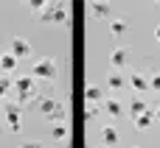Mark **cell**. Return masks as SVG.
Here are the masks:
<instances>
[{"instance_id":"6da1fadb","label":"cell","mask_w":160,"mask_h":148,"mask_svg":"<svg viewBox=\"0 0 160 148\" xmlns=\"http://www.w3.org/2000/svg\"><path fill=\"white\" fill-rule=\"evenodd\" d=\"M37 17H39V22H45V25H68L70 11H68L65 3H51V0H48V3L37 11Z\"/></svg>"},{"instance_id":"7a4b0ae2","label":"cell","mask_w":160,"mask_h":148,"mask_svg":"<svg viewBox=\"0 0 160 148\" xmlns=\"http://www.w3.org/2000/svg\"><path fill=\"white\" fill-rule=\"evenodd\" d=\"M11 90L17 92V104L25 106V104H34L39 98V90H37V78L34 76H20L11 81Z\"/></svg>"},{"instance_id":"3957f363","label":"cell","mask_w":160,"mask_h":148,"mask_svg":"<svg viewBox=\"0 0 160 148\" xmlns=\"http://www.w3.org/2000/svg\"><path fill=\"white\" fill-rule=\"evenodd\" d=\"M37 106H39V115H42L45 120H51V123H56V120H65V118H68L65 104H62V101H56V98H37Z\"/></svg>"},{"instance_id":"277c9868","label":"cell","mask_w":160,"mask_h":148,"mask_svg":"<svg viewBox=\"0 0 160 148\" xmlns=\"http://www.w3.org/2000/svg\"><path fill=\"white\" fill-rule=\"evenodd\" d=\"M31 76H34L37 81H56V76H59V64H56V59H51V56L37 59L34 67H31Z\"/></svg>"},{"instance_id":"5b68a950","label":"cell","mask_w":160,"mask_h":148,"mask_svg":"<svg viewBox=\"0 0 160 148\" xmlns=\"http://www.w3.org/2000/svg\"><path fill=\"white\" fill-rule=\"evenodd\" d=\"M3 101H6V104H3V112H0V115H6L8 132L20 134V132H22V106H20L17 101H8V98H3Z\"/></svg>"},{"instance_id":"8992f818","label":"cell","mask_w":160,"mask_h":148,"mask_svg":"<svg viewBox=\"0 0 160 148\" xmlns=\"http://www.w3.org/2000/svg\"><path fill=\"white\" fill-rule=\"evenodd\" d=\"M8 53H11L14 59H28V56H31V42L22 39V36H11V39H8Z\"/></svg>"},{"instance_id":"52a82bcc","label":"cell","mask_w":160,"mask_h":148,"mask_svg":"<svg viewBox=\"0 0 160 148\" xmlns=\"http://www.w3.org/2000/svg\"><path fill=\"white\" fill-rule=\"evenodd\" d=\"M129 64V50L127 48H115L112 53H110V67L112 70H124Z\"/></svg>"},{"instance_id":"ba28073f","label":"cell","mask_w":160,"mask_h":148,"mask_svg":"<svg viewBox=\"0 0 160 148\" xmlns=\"http://www.w3.org/2000/svg\"><path fill=\"white\" fill-rule=\"evenodd\" d=\"M132 120H135V129H141V132H146V129H152V123H155V112L146 106L143 112H138V115H132Z\"/></svg>"},{"instance_id":"9c48e42d","label":"cell","mask_w":160,"mask_h":148,"mask_svg":"<svg viewBox=\"0 0 160 148\" xmlns=\"http://www.w3.org/2000/svg\"><path fill=\"white\" fill-rule=\"evenodd\" d=\"M127 84L132 87V92H149V78H146L143 73H138V70L129 76V81H127Z\"/></svg>"},{"instance_id":"30bf717a","label":"cell","mask_w":160,"mask_h":148,"mask_svg":"<svg viewBox=\"0 0 160 148\" xmlns=\"http://www.w3.org/2000/svg\"><path fill=\"white\" fill-rule=\"evenodd\" d=\"M127 87V78L121 76V70H112L110 76H107V90H112V92H121Z\"/></svg>"},{"instance_id":"8fae6325","label":"cell","mask_w":160,"mask_h":148,"mask_svg":"<svg viewBox=\"0 0 160 148\" xmlns=\"http://www.w3.org/2000/svg\"><path fill=\"white\" fill-rule=\"evenodd\" d=\"M98 140H101V146H115L118 143V129L115 126H101Z\"/></svg>"},{"instance_id":"7c38bea8","label":"cell","mask_w":160,"mask_h":148,"mask_svg":"<svg viewBox=\"0 0 160 148\" xmlns=\"http://www.w3.org/2000/svg\"><path fill=\"white\" fill-rule=\"evenodd\" d=\"M90 14H93V17H98V20H107V17H110V3L90 0Z\"/></svg>"},{"instance_id":"4fadbf2b","label":"cell","mask_w":160,"mask_h":148,"mask_svg":"<svg viewBox=\"0 0 160 148\" xmlns=\"http://www.w3.org/2000/svg\"><path fill=\"white\" fill-rule=\"evenodd\" d=\"M127 31H129V20H124V17L110 20V34H112V36H121V34H127Z\"/></svg>"},{"instance_id":"5bb4252c","label":"cell","mask_w":160,"mask_h":148,"mask_svg":"<svg viewBox=\"0 0 160 148\" xmlns=\"http://www.w3.org/2000/svg\"><path fill=\"white\" fill-rule=\"evenodd\" d=\"M84 101H87V104H101V101H104V92H101L96 84H87V90H84Z\"/></svg>"},{"instance_id":"9a60e30c","label":"cell","mask_w":160,"mask_h":148,"mask_svg":"<svg viewBox=\"0 0 160 148\" xmlns=\"http://www.w3.org/2000/svg\"><path fill=\"white\" fill-rule=\"evenodd\" d=\"M101 106H104V112H107L110 118H121V101H115V98H104Z\"/></svg>"},{"instance_id":"2e32d148","label":"cell","mask_w":160,"mask_h":148,"mask_svg":"<svg viewBox=\"0 0 160 148\" xmlns=\"http://www.w3.org/2000/svg\"><path fill=\"white\" fill-rule=\"evenodd\" d=\"M17 62H20V59H14L11 53H0V73H11V70H17Z\"/></svg>"},{"instance_id":"e0dca14e","label":"cell","mask_w":160,"mask_h":148,"mask_svg":"<svg viewBox=\"0 0 160 148\" xmlns=\"http://www.w3.org/2000/svg\"><path fill=\"white\" fill-rule=\"evenodd\" d=\"M51 137L62 143V140L68 137V123H65V120H56V123H53V129H51Z\"/></svg>"},{"instance_id":"ac0fdd59","label":"cell","mask_w":160,"mask_h":148,"mask_svg":"<svg viewBox=\"0 0 160 148\" xmlns=\"http://www.w3.org/2000/svg\"><path fill=\"white\" fill-rule=\"evenodd\" d=\"M143 109H146V101L135 95V98L129 101V112H132V115H138V112H143Z\"/></svg>"},{"instance_id":"d6986e66","label":"cell","mask_w":160,"mask_h":148,"mask_svg":"<svg viewBox=\"0 0 160 148\" xmlns=\"http://www.w3.org/2000/svg\"><path fill=\"white\" fill-rule=\"evenodd\" d=\"M8 92H11V78L6 76V78H0V101H3Z\"/></svg>"},{"instance_id":"ffe728a7","label":"cell","mask_w":160,"mask_h":148,"mask_svg":"<svg viewBox=\"0 0 160 148\" xmlns=\"http://www.w3.org/2000/svg\"><path fill=\"white\" fill-rule=\"evenodd\" d=\"M96 115H98V106H96V104H87V112H84V120H87V123H93V120H96Z\"/></svg>"},{"instance_id":"44dd1931","label":"cell","mask_w":160,"mask_h":148,"mask_svg":"<svg viewBox=\"0 0 160 148\" xmlns=\"http://www.w3.org/2000/svg\"><path fill=\"white\" fill-rule=\"evenodd\" d=\"M149 90H152V92H160V73H152V78H149Z\"/></svg>"},{"instance_id":"7402d4cb","label":"cell","mask_w":160,"mask_h":148,"mask_svg":"<svg viewBox=\"0 0 160 148\" xmlns=\"http://www.w3.org/2000/svg\"><path fill=\"white\" fill-rule=\"evenodd\" d=\"M25 3H31V8H34V11H39V8H42L48 0H25Z\"/></svg>"},{"instance_id":"603a6c76","label":"cell","mask_w":160,"mask_h":148,"mask_svg":"<svg viewBox=\"0 0 160 148\" xmlns=\"http://www.w3.org/2000/svg\"><path fill=\"white\" fill-rule=\"evenodd\" d=\"M22 148H45L39 140H28V143H22Z\"/></svg>"},{"instance_id":"cb8c5ba5","label":"cell","mask_w":160,"mask_h":148,"mask_svg":"<svg viewBox=\"0 0 160 148\" xmlns=\"http://www.w3.org/2000/svg\"><path fill=\"white\" fill-rule=\"evenodd\" d=\"M155 39L160 42V25H155Z\"/></svg>"},{"instance_id":"d4e9b609","label":"cell","mask_w":160,"mask_h":148,"mask_svg":"<svg viewBox=\"0 0 160 148\" xmlns=\"http://www.w3.org/2000/svg\"><path fill=\"white\" fill-rule=\"evenodd\" d=\"M155 120H160V106H158V109H155Z\"/></svg>"},{"instance_id":"484cf974","label":"cell","mask_w":160,"mask_h":148,"mask_svg":"<svg viewBox=\"0 0 160 148\" xmlns=\"http://www.w3.org/2000/svg\"><path fill=\"white\" fill-rule=\"evenodd\" d=\"M155 3H158V6H160V0H155Z\"/></svg>"},{"instance_id":"4316f807","label":"cell","mask_w":160,"mask_h":148,"mask_svg":"<svg viewBox=\"0 0 160 148\" xmlns=\"http://www.w3.org/2000/svg\"><path fill=\"white\" fill-rule=\"evenodd\" d=\"M132 148H141V146H132Z\"/></svg>"}]
</instances>
